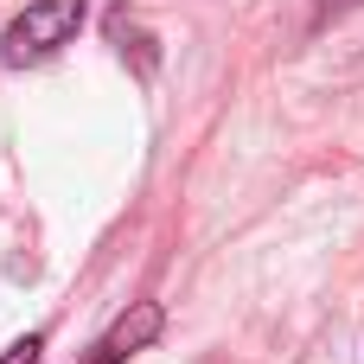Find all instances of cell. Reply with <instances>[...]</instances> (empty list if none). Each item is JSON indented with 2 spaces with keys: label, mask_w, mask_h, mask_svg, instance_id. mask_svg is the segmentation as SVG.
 <instances>
[{
  "label": "cell",
  "mask_w": 364,
  "mask_h": 364,
  "mask_svg": "<svg viewBox=\"0 0 364 364\" xmlns=\"http://www.w3.org/2000/svg\"><path fill=\"white\" fill-rule=\"evenodd\" d=\"M83 364H109V358H102V352H90V358H83Z\"/></svg>",
  "instance_id": "277c9868"
},
{
  "label": "cell",
  "mask_w": 364,
  "mask_h": 364,
  "mask_svg": "<svg viewBox=\"0 0 364 364\" xmlns=\"http://www.w3.org/2000/svg\"><path fill=\"white\" fill-rule=\"evenodd\" d=\"M38 352H45V333H26L19 346H6V352H0V364H38Z\"/></svg>",
  "instance_id": "3957f363"
},
{
  "label": "cell",
  "mask_w": 364,
  "mask_h": 364,
  "mask_svg": "<svg viewBox=\"0 0 364 364\" xmlns=\"http://www.w3.org/2000/svg\"><path fill=\"white\" fill-rule=\"evenodd\" d=\"M83 26V0H32L6 32H0V64L6 70H26L51 51H64Z\"/></svg>",
  "instance_id": "6da1fadb"
},
{
  "label": "cell",
  "mask_w": 364,
  "mask_h": 364,
  "mask_svg": "<svg viewBox=\"0 0 364 364\" xmlns=\"http://www.w3.org/2000/svg\"><path fill=\"white\" fill-rule=\"evenodd\" d=\"M160 333H166V314H160V301H134V307H128V314H122V320H115V326L96 339V352H102L109 364H122V358H134V352H147Z\"/></svg>",
  "instance_id": "7a4b0ae2"
}]
</instances>
